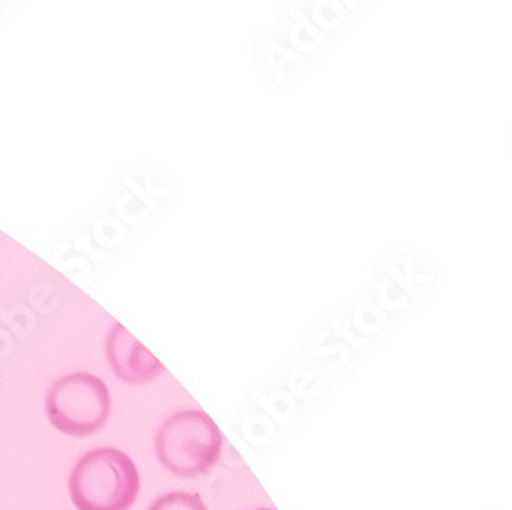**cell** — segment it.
<instances>
[{
  "instance_id": "3",
  "label": "cell",
  "mask_w": 512,
  "mask_h": 510,
  "mask_svg": "<svg viewBox=\"0 0 512 510\" xmlns=\"http://www.w3.org/2000/svg\"><path fill=\"white\" fill-rule=\"evenodd\" d=\"M46 412L58 431L70 437L99 433L111 414V396L103 379L93 373H70L50 388Z\"/></svg>"
},
{
  "instance_id": "5",
  "label": "cell",
  "mask_w": 512,
  "mask_h": 510,
  "mask_svg": "<svg viewBox=\"0 0 512 510\" xmlns=\"http://www.w3.org/2000/svg\"><path fill=\"white\" fill-rule=\"evenodd\" d=\"M148 510H207V506L197 494L170 492L158 498Z\"/></svg>"
},
{
  "instance_id": "1",
  "label": "cell",
  "mask_w": 512,
  "mask_h": 510,
  "mask_svg": "<svg viewBox=\"0 0 512 510\" xmlns=\"http://www.w3.org/2000/svg\"><path fill=\"white\" fill-rule=\"evenodd\" d=\"M68 488L78 510H130L140 492V474L132 457L101 447L74 465Z\"/></svg>"
},
{
  "instance_id": "6",
  "label": "cell",
  "mask_w": 512,
  "mask_h": 510,
  "mask_svg": "<svg viewBox=\"0 0 512 510\" xmlns=\"http://www.w3.org/2000/svg\"><path fill=\"white\" fill-rule=\"evenodd\" d=\"M259 510H275V508H259Z\"/></svg>"
},
{
  "instance_id": "2",
  "label": "cell",
  "mask_w": 512,
  "mask_h": 510,
  "mask_svg": "<svg viewBox=\"0 0 512 510\" xmlns=\"http://www.w3.org/2000/svg\"><path fill=\"white\" fill-rule=\"evenodd\" d=\"M222 451L218 424L201 410H183L168 416L156 435V455L168 472L197 478L216 465Z\"/></svg>"
},
{
  "instance_id": "4",
  "label": "cell",
  "mask_w": 512,
  "mask_h": 510,
  "mask_svg": "<svg viewBox=\"0 0 512 510\" xmlns=\"http://www.w3.org/2000/svg\"><path fill=\"white\" fill-rule=\"evenodd\" d=\"M107 359L115 375L132 386L148 384L164 371L162 361L123 324H115L107 336Z\"/></svg>"
}]
</instances>
